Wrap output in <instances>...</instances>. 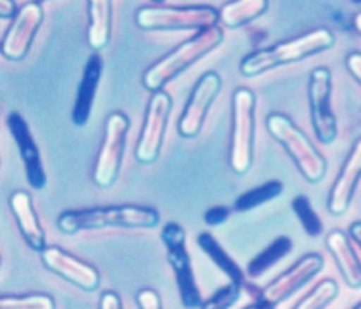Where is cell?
<instances>
[{"label": "cell", "mask_w": 361, "mask_h": 309, "mask_svg": "<svg viewBox=\"0 0 361 309\" xmlns=\"http://www.w3.org/2000/svg\"><path fill=\"white\" fill-rule=\"evenodd\" d=\"M161 222L159 211L143 205H112L93 209H74L59 217L56 226L64 234H78L99 229H155Z\"/></svg>", "instance_id": "6da1fadb"}, {"label": "cell", "mask_w": 361, "mask_h": 309, "mask_svg": "<svg viewBox=\"0 0 361 309\" xmlns=\"http://www.w3.org/2000/svg\"><path fill=\"white\" fill-rule=\"evenodd\" d=\"M334 33L329 30H313L303 33L300 37L288 39L282 43H276L267 49H259V51L251 52L240 64V72L247 78H255V75L274 70V68L284 66V64H292L298 60L307 59L319 52L329 51L334 47Z\"/></svg>", "instance_id": "7a4b0ae2"}, {"label": "cell", "mask_w": 361, "mask_h": 309, "mask_svg": "<svg viewBox=\"0 0 361 309\" xmlns=\"http://www.w3.org/2000/svg\"><path fill=\"white\" fill-rule=\"evenodd\" d=\"M222 41H224V31L221 25L197 31L192 39L180 43L174 51H170L161 60H157L153 66H149L143 74V85L151 93H159L169 81L182 74L185 68L195 64L216 47H221Z\"/></svg>", "instance_id": "3957f363"}, {"label": "cell", "mask_w": 361, "mask_h": 309, "mask_svg": "<svg viewBox=\"0 0 361 309\" xmlns=\"http://www.w3.org/2000/svg\"><path fill=\"white\" fill-rule=\"evenodd\" d=\"M265 124L269 133L286 149V153L290 154V159L294 161L298 170L302 172V176L311 184L321 182L326 174L329 164L323 154L319 153L317 147L307 140V135L286 114H279V112L269 114Z\"/></svg>", "instance_id": "277c9868"}, {"label": "cell", "mask_w": 361, "mask_h": 309, "mask_svg": "<svg viewBox=\"0 0 361 309\" xmlns=\"http://www.w3.org/2000/svg\"><path fill=\"white\" fill-rule=\"evenodd\" d=\"M221 22V12L213 6H169L149 4L141 6L135 14V23L145 31L174 30H209Z\"/></svg>", "instance_id": "5b68a950"}, {"label": "cell", "mask_w": 361, "mask_h": 309, "mask_svg": "<svg viewBox=\"0 0 361 309\" xmlns=\"http://www.w3.org/2000/svg\"><path fill=\"white\" fill-rule=\"evenodd\" d=\"M255 147V93L240 87L232 95V140L230 166L236 174H247L253 164Z\"/></svg>", "instance_id": "8992f818"}, {"label": "cell", "mask_w": 361, "mask_h": 309, "mask_svg": "<svg viewBox=\"0 0 361 309\" xmlns=\"http://www.w3.org/2000/svg\"><path fill=\"white\" fill-rule=\"evenodd\" d=\"M161 240L166 248L169 265L174 271L182 305L185 309H201L203 300H201V290L195 280L190 251L185 250V230L178 222H169L162 229Z\"/></svg>", "instance_id": "52a82bcc"}, {"label": "cell", "mask_w": 361, "mask_h": 309, "mask_svg": "<svg viewBox=\"0 0 361 309\" xmlns=\"http://www.w3.org/2000/svg\"><path fill=\"white\" fill-rule=\"evenodd\" d=\"M130 132V120L122 112H112L106 118L103 133V143L97 154L93 182L99 188H111L120 174L122 159H124L126 140Z\"/></svg>", "instance_id": "ba28073f"}, {"label": "cell", "mask_w": 361, "mask_h": 309, "mask_svg": "<svg viewBox=\"0 0 361 309\" xmlns=\"http://www.w3.org/2000/svg\"><path fill=\"white\" fill-rule=\"evenodd\" d=\"M307 97L315 138L329 145L338 138V122L332 111V74L329 68L319 66L311 72Z\"/></svg>", "instance_id": "9c48e42d"}, {"label": "cell", "mask_w": 361, "mask_h": 309, "mask_svg": "<svg viewBox=\"0 0 361 309\" xmlns=\"http://www.w3.org/2000/svg\"><path fill=\"white\" fill-rule=\"evenodd\" d=\"M170 109H172V99L164 91L153 93L149 99L143 128L135 143V159L141 164H151L159 159L166 124H169Z\"/></svg>", "instance_id": "30bf717a"}, {"label": "cell", "mask_w": 361, "mask_h": 309, "mask_svg": "<svg viewBox=\"0 0 361 309\" xmlns=\"http://www.w3.org/2000/svg\"><path fill=\"white\" fill-rule=\"evenodd\" d=\"M221 87L222 80L216 72H207L195 81L190 99H188L184 111H182V116L178 120V133L182 138L190 140L201 132L207 114H209V109H211L216 95L221 93Z\"/></svg>", "instance_id": "8fae6325"}, {"label": "cell", "mask_w": 361, "mask_h": 309, "mask_svg": "<svg viewBox=\"0 0 361 309\" xmlns=\"http://www.w3.org/2000/svg\"><path fill=\"white\" fill-rule=\"evenodd\" d=\"M43 6L39 2H27L20 8V14L16 16L12 25L8 28L6 35L2 39V56L6 60H22L27 56L33 39L37 35L39 28L43 23Z\"/></svg>", "instance_id": "7c38bea8"}, {"label": "cell", "mask_w": 361, "mask_h": 309, "mask_svg": "<svg viewBox=\"0 0 361 309\" xmlns=\"http://www.w3.org/2000/svg\"><path fill=\"white\" fill-rule=\"evenodd\" d=\"M41 261L49 271L59 274L66 282L85 290V292H95L97 288L101 286V274L95 267L74 258L72 253H68L62 248L47 246L41 251Z\"/></svg>", "instance_id": "4fadbf2b"}, {"label": "cell", "mask_w": 361, "mask_h": 309, "mask_svg": "<svg viewBox=\"0 0 361 309\" xmlns=\"http://www.w3.org/2000/svg\"><path fill=\"white\" fill-rule=\"evenodd\" d=\"M324 261L319 253H310L302 258L294 267H290L286 272H282L279 279H274L271 284L261 288V296L263 300L273 305L286 302L288 298L302 290L311 279H315L319 272L323 271Z\"/></svg>", "instance_id": "5bb4252c"}, {"label": "cell", "mask_w": 361, "mask_h": 309, "mask_svg": "<svg viewBox=\"0 0 361 309\" xmlns=\"http://www.w3.org/2000/svg\"><path fill=\"white\" fill-rule=\"evenodd\" d=\"M6 124L10 133H12L16 147H18V153L22 157L27 182L35 192H41L47 186V172H44L43 159H41V153H39L37 143L31 135L30 126L25 122V118L16 111L8 112Z\"/></svg>", "instance_id": "9a60e30c"}, {"label": "cell", "mask_w": 361, "mask_h": 309, "mask_svg": "<svg viewBox=\"0 0 361 309\" xmlns=\"http://www.w3.org/2000/svg\"><path fill=\"white\" fill-rule=\"evenodd\" d=\"M361 180V140L355 141L354 149L348 154L344 166L336 176L329 193V213L334 217H342L350 209L354 199L355 188Z\"/></svg>", "instance_id": "2e32d148"}, {"label": "cell", "mask_w": 361, "mask_h": 309, "mask_svg": "<svg viewBox=\"0 0 361 309\" xmlns=\"http://www.w3.org/2000/svg\"><path fill=\"white\" fill-rule=\"evenodd\" d=\"M8 205H10V211L14 214L16 224H18L20 234L25 240V243L33 251L41 253L47 248V238H44V230L41 226V221H39L37 211L33 207L30 193L23 192V190H18V192L10 195Z\"/></svg>", "instance_id": "e0dca14e"}, {"label": "cell", "mask_w": 361, "mask_h": 309, "mask_svg": "<svg viewBox=\"0 0 361 309\" xmlns=\"http://www.w3.org/2000/svg\"><path fill=\"white\" fill-rule=\"evenodd\" d=\"M101 75H103V59L99 56V52H93L85 62L81 81L78 85L74 109H72V122L78 128H83L91 118L97 89H99V83H101Z\"/></svg>", "instance_id": "ac0fdd59"}, {"label": "cell", "mask_w": 361, "mask_h": 309, "mask_svg": "<svg viewBox=\"0 0 361 309\" xmlns=\"http://www.w3.org/2000/svg\"><path fill=\"white\" fill-rule=\"evenodd\" d=\"M326 248L336 261V267L348 286L355 290L361 288V259L350 236L340 230H332L326 236Z\"/></svg>", "instance_id": "d6986e66"}, {"label": "cell", "mask_w": 361, "mask_h": 309, "mask_svg": "<svg viewBox=\"0 0 361 309\" xmlns=\"http://www.w3.org/2000/svg\"><path fill=\"white\" fill-rule=\"evenodd\" d=\"M197 246H200L201 251L205 253L207 258L211 259L214 265L219 267V269L226 274V279H228L230 282L242 286L243 294L250 290L251 282L247 280L245 271H243L242 267L238 265L236 261L232 259V255H228V251L224 250L221 243L216 242V238H214L211 232H201V234L197 236Z\"/></svg>", "instance_id": "ffe728a7"}, {"label": "cell", "mask_w": 361, "mask_h": 309, "mask_svg": "<svg viewBox=\"0 0 361 309\" xmlns=\"http://www.w3.org/2000/svg\"><path fill=\"white\" fill-rule=\"evenodd\" d=\"M87 44L91 51H103L111 43L112 2L111 0H89L87 2Z\"/></svg>", "instance_id": "44dd1931"}, {"label": "cell", "mask_w": 361, "mask_h": 309, "mask_svg": "<svg viewBox=\"0 0 361 309\" xmlns=\"http://www.w3.org/2000/svg\"><path fill=\"white\" fill-rule=\"evenodd\" d=\"M294 250V242L288 238V236H279L274 242H271L267 246L265 250L259 251L255 258L251 259L247 263V271L245 274L250 279H259L263 277L267 271H271L279 261H282L284 258H288Z\"/></svg>", "instance_id": "7402d4cb"}, {"label": "cell", "mask_w": 361, "mask_h": 309, "mask_svg": "<svg viewBox=\"0 0 361 309\" xmlns=\"http://www.w3.org/2000/svg\"><path fill=\"white\" fill-rule=\"evenodd\" d=\"M269 8L267 0H238V2H228L219 10L221 12V23L228 30L242 28L245 23L257 20L263 16Z\"/></svg>", "instance_id": "603a6c76"}, {"label": "cell", "mask_w": 361, "mask_h": 309, "mask_svg": "<svg viewBox=\"0 0 361 309\" xmlns=\"http://www.w3.org/2000/svg\"><path fill=\"white\" fill-rule=\"evenodd\" d=\"M284 192V184L279 182V180H271V182H265V184L255 186L251 188L245 193H242L240 198L234 201V211L236 213H247V211H253L261 205H267L271 203L273 199H276L279 195H282Z\"/></svg>", "instance_id": "cb8c5ba5"}, {"label": "cell", "mask_w": 361, "mask_h": 309, "mask_svg": "<svg viewBox=\"0 0 361 309\" xmlns=\"http://www.w3.org/2000/svg\"><path fill=\"white\" fill-rule=\"evenodd\" d=\"M338 294V284L336 280L324 279L317 286L311 290L310 294L303 296L300 302L295 303L294 309H324L331 305V302Z\"/></svg>", "instance_id": "d4e9b609"}, {"label": "cell", "mask_w": 361, "mask_h": 309, "mask_svg": "<svg viewBox=\"0 0 361 309\" xmlns=\"http://www.w3.org/2000/svg\"><path fill=\"white\" fill-rule=\"evenodd\" d=\"M292 209H294L298 221L302 222L305 234L311 236V238H317V236L323 234V221L317 214V211L313 209L311 201L305 195H298V198L292 201Z\"/></svg>", "instance_id": "484cf974"}, {"label": "cell", "mask_w": 361, "mask_h": 309, "mask_svg": "<svg viewBox=\"0 0 361 309\" xmlns=\"http://www.w3.org/2000/svg\"><path fill=\"white\" fill-rule=\"evenodd\" d=\"M0 309H56V303L49 294H6L0 298Z\"/></svg>", "instance_id": "4316f807"}, {"label": "cell", "mask_w": 361, "mask_h": 309, "mask_svg": "<svg viewBox=\"0 0 361 309\" xmlns=\"http://www.w3.org/2000/svg\"><path fill=\"white\" fill-rule=\"evenodd\" d=\"M243 290L242 286H238L234 282H228L226 286L219 288L209 300L203 302L201 309H230L234 308L238 303V300L242 298Z\"/></svg>", "instance_id": "83f0119b"}, {"label": "cell", "mask_w": 361, "mask_h": 309, "mask_svg": "<svg viewBox=\"0 0 361 309\" xmlns=\"http://www.w3.org/2000/svg\"><path fill=\"white\" fill-rule=\"evenodd\" d=\"M232 207H226V205H214L211 209H207L205 213V222L209 226H219V224H224V222L228 221L230 214H232Z\"/></svg>", "instance_id": "f1b7e54d"}, {"label": "cell", "mask_w": 361, "mask_h": 309, "mask_svg": "<svg viewBox=\"0 0 361 309\" xmlns=\"http://www.w3.org/2000/svg\"><path fill=\"white\" fill-rule=\"evenodd\" d=\"M135 303H137V309H162L161 296L151 288L140 290L137 296H135Z\"/></svg>", "instance_id": "f546056e"}, {"label": "cell", "mask_w": 361, "mask_h": 309, "mask_svg": "<svg viewBox=\"0 0 361 309\" xmlns=\"http://www.w3.org/2000/svg\"><path fill=\"white\" fill-rule=\"evenodd\" d=\"M99 309H124V305H122V300L116 292L106 290L99 300Z\"/></svg>", "instance_id": "4dcf8cb0"}, {"label": "cell", "mask_w": 361, "mask_h": 309, "mask_svg": "<svg viewBox=\"0 0 361 309\" xmlns=\"http://www.w3.org/2000/svg\"><path fill=\"white\" fill-rule=\"evenodd\" d=\"M348 72L355 78V81L361 85V52H350L346 56Z\"/></svg>", "instance_id": "1f68e13d"}, {"label": "cell", "mask_w": 361, "mask_h": 309, "mask_svg": "<svg viewBox=\"0 0 361 309\" xmlns=\"http://www.w3.org/2000/svg\"><path fill=\"white\" fill-rule=\"evenodd\" d=\"M20 14V10L16 6V2L12 0H0V18H4V20H12L16 16Z\"/></svg>", "instance_id": "d6a6232c"}, {"label": "cell", "mask_w": 361, "mask_h": 309, "mask_svg": "<svg viewBox=\"0 0 361 309\" xmlns=\"http://www.w3.org/2000/svg\"><path fill=\"white\" fill-rule=\"evenodd\" d=\"M251 296V303L245 305L243 309H263V300H261V288L253 286V290L250 292Z\"/></svg>", "instance_id": "836d02e7"}, {"label": "cell", "mask_w": 361, "mask_h": 309, "mask_svg": "<svg viewBox=\"0 0 361 309\" xmlns=\"http://www.w3.org/2000/svg\"><path fill=\"white\" fill-rule=\"evenodd\" d=\"M350 238H352V242H354L361 251V221L354 222V224L350 226Z\"/></svg>", "instance_id": "e575fe53"}, {"label": "cell", "mask_w": 361, "mask_h": 309, "mask_svg": "<svg viewBox=\"0 0 361 309\" xmlns=\"http://www.w3.org/2000/svg\"><path fill=\"white\" fill-rule=\"evenodd\" d=\"M354 28L355 31L361 35V12H357V14L354 16Z\"/></svg>", "instance_id": "d590c367"}, {"label": "cell", "mask_w": 361, "mask_h": 309, "mask_svg": "<svg viewBox=\"0 0 361 309\" xmlns=\"http://www.w3.org/2000/svg\"><path fill=\"white\" fill-rule=\"evenodd\" d=\"M261 300H263V296H261ZM263 309H276V305H273V303H269L263 300Z\"/></svg>", "instance_id": "8d00e7d4"}, {"label": "cell", "mask_w": 361, "mask_h": 309, "mask_svg": "<svg viewBox=\"0 0 361 309\" xmlns=\"http://www.w3.org/2000/svg\"><path fill=\"white\" fill-rule=\"evenodd\" d=\"M352 309H361V302L357 303V305H354V308H352Z\"/></svg>", "instance_id": "74e56055"}]
</instances>
